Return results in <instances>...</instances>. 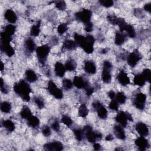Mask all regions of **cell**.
<instances>
[{"label":"cell","mask_w":151,"mask_h":151,"mask_svg":"<svg viewBox=\"0 0 151 151\" xmlns=\"http://www.w3.org/2000/svg\"><path fill=\"white\" fill-rule=\"evenodd\" d=\"M14 91L24 101H29L30 100V93L31 88L29 85L23 80L16 83L14 86Z\"/></svg>","instance_id":"6da1fadb"},{"label":"cell","mask_w":151,"mask_h":151,"mask_svg":"<svg viewBox=\"0 0 151 151\" xmlns=\"http://www.w3.org/2000/svg\"><path fill=\"white\" fill-rule=\"evenodd\" d=\"M83 131L86 139L90 143H95L97 139H101L102 137V134L100 133L93 131L92 127L90 126H84Z\"/></svg>","instance_id":"7a4b0ae2"},{"label":"cell","mask_w":151,"mask_h":151,"mask_svg":"<svg viewBox=\"0 0 151 151\" xmlns=\"http://www.w3.org/2000/svg\"><path fill=\"white\" fill-rule=\"evenodd\" d=\"M112 64L109 60H105L103 62V67L101 73V79L105 83H109L111 80V69Z\"/></svg>","instance_id":"3957f363"},{"label":"cell","mask_w":151,"mask_h":151,"mask_svg":"<svg viewBox=\"0 0 151 151\" xmlns=\"http://www.w3.org/2000/svg\"><path fill=\"white\" fill-rule=\"evenodd\" d=\"M38 61L41 64H44L47 57L50 53V47L48 45H42L37 47L35 50Z\"/></svg>","instance_id":"277c9868"},{"label":"cell","mask_w":151,"mask_h":151,"mask_svg":"<svg viewBox=\"0 0 151 151\" xmlns=\"http://www.w3.org/2000/svg\"><path fill=\"white\" fill-rule=\"evenodd\" d=\"M95 39L91 35H87L85 37L84 41L80 47L87 54H91L94 50V44Z\"/></svg>","instance_id":"5b68a950"},{"label":"cell","mask_w":151,"mask_h":151,"mask_svg":"<svg viewBox=\"0 0 151 151\" xmlns=\"http://www.w3.org/2000/svg\"><path fill=\"white\" fill-rule=\"evenodd\" d=\"M115 120L123 127H126L127 125V121H133V118L130 113L122 111L117 113Z\"/></svg>","instance_id":"8992f818"},{"label":"cell","mask_w":151,"mask_h":151,"mask_svg":"<svg viewBox=\"0 0 151 151\" xmlns=\"http://www.w3.org/2000/svg\"><path fill=\"white\" fill-rule=\"evenodd\" d=\"M91 16L92 12L88 9H83L75 14L76 19L84 24L90 22Z\"/></svg>","instance_id":"52a82bcc"},{"label":"cell","mask_w":151,"mask_h":151,"mask_svg":"<svg viewBox=\"0 0 151 151\" xmlns=\"http://www.w3.org/2000/svg\"><path fill=\"white\" fill-rule=\"evenodd\" d=\"M47 88L48 92L55 99H61L63 97V93L62 90L60 89L52 80L48 81Z\"/></svg>","instance_id":"ba28073f"},{"label":"cell","mask_w":151,"mask_h":151,"mask_svg":"<svg viewBox=\"0 0 151 151\" xmlns=\"http://www.w3.org/2000/svg\"><path fill=\"white\" fill-rule=\"evenodd\" d=\"M146 101V96L142 93H139L135 96L133 99V104L137 109L143 110L145 107Z\"/></svg>","instance_id":"9c48e42d"},{"label":"cell","mask_w":151,"mask_h":151,"mask_svg":"<svg viewBox=\"0 0 151 151\" xmlns=\"http://www.w3.org/2000/svg\"><path fill=\"white\" fill-rule=\"evenodd\" d=\"M93 107L96 111L98 116L102 119H105L107 117V111L105 107L99 101H96L92 104Z\"/></svg>","instance_id":"30bf717a"},{"label":"cell","mask_w":151,"mask_h":151,"mask_svg":"<svg viewBox=\"0 0 151 151\" xmlns=\"http://www.w3.org/2000/svg\"><path fill=\"white\" fill-rule=\"evenodd\" d=\"M141 58L142 57L140 53L137 51H134L128 55L127 57V62L130 66L134 67L137 64Z\"/></svg>","instance_id":"8fae6325"},{"label":"cell","mask_w":151,"mask_h":151,"mask_svg":"<svg viewBox=\"0 0 151 151\" xmlns=\"http://www.w3.org/2000/svg\"><path fill=\"white\" fill-rule=\"evenodd\" d=\"M135 145L138 149L141 151L146 150L149 146L148 140L143 136H140L135 140Z\"/></svg>","instance_id":"7c38bea8"},{"label":"cell","mask_w":151,"mask_h":151,"mask_svg":"<svg viewBox=\"0 0 151 151\" xmlns=\"http://www.w3.org/2000/svg\"><path fill=\"white\" fill-rule=\"evenodd\" d=\"M63 144L58 141L51 142L50 143H46L44 146V148L47 150H55V151H60L63 149Z\"/></svg>","instance_id":"4fadbf2b"},{"label":"cell","mask_w":151,"mask_h":151,"mask_svg":"<svg viewBox=\"0 0 151 151\" xmlns=\"http://www.w3.org/2000/svg\"><path fill=\"white\" fill-rule=\"evenodd\" d=\"M73 85L77 88H86L88 85V83L84 78L80 76H76L73 79Z\"/></svg>","instance_id":"5bb4252c"},{"label":"cell","mask_w":151,"mask_h":151,"mask_svg":"<svg viewBox=\"0 0 151 151\" xmlns=\"http://www.w3.org/2000/svg\"><path fill=\"white\" fill-rule=\"evenodd\" d=\"M135 129L140 136L145 137L149 134V128L143 122H139L135 126Z\"/></svg>","instance_id":"9a60e30c"},{"label":"cell","mask_w":151,"mask_h":151,"mask_svg":"<svg viewBox=\"0 0 151 151\" xmlns=\"http://www.w3.org/2000/svg\"><path fill=\"white\" fill-rule=\"evenodd\" d=\"M5 19L9 22L12 24H14L17 21V16L15 12L10 9H8L5 11L4 13Z\"/></svg>","instance_id":"2e32d148"},{"label":"cell","mask_w":151,"mask_h":151,"mask_svg":"<svg viewBox=\"0 0 151 151\" xmlns=\"http://www.w3.org/2000/svg\"><path fill=\"white\" fill-rule=\"evenodd\" d=\"M119 83L123 86H126L130 83V79L127 76V74L124 71H120L117 77Z\"/></svg>","instance_id":"e0dca14e"},{"label":"cell","mask_w":151,"mask_h":151,"mask_svg":"<svg viewBox=\"0 0 151 151\" xmlns=\"http://www.w3.org/2000/svg\"><path fill=\"white\" fill-rule=\"evenodd\" d=\"M84 70L85 71L89 74H94L96 73L97 68L95 63L90 60L86 61L84 63Z\"/></svg>","instance_id":"ac0fdd59"},{"label":"cell","mask_w":151,"mask_h":151,"mask_svg":"<svg viewBox=\"0 0 151 151\" xmlns=\"http://www.w3.org/2000/svg\"><path fill=\"white\" fill-rule=\"evenodd\" d=\"M1 50L8 57L14 54V50L9 43H1Z\"/></svg>","instance_id":"d6986e66"},{"label":"cell","mask_w":151,"mask_h":151,"mask_svg":"<svg viewBox=\"0 0 151 151\" xmlns=\"http://www.w3.org/2000/svg\"><path fill=\"white\" fill-rule=\"evenodd\" d=\"M54 70L56 76L59 77H63L65 73V68L64 65H63L60 62H56L54 65Z\"/></svg>","instance_id":"ffe728a7"},{"label":"cell","mask_w":151,"mask_h":151,"mask_svg":"<svg viewBox=\"0 0 151 151\" xmlns=\"http://www.w3.org/2000/svg\"><path fill=\"white\" fill-rule=\"evenodd\" d=\"M114 131L115 136L119 139L124 140L126 138L125 132L122 126L120 124L115 125L114 127Z\"/></svg>","instance_id":"44dd1931"},{"label":"cell","mask_w":151,"mask_h":151,"mask_svg":"<svg viewBox=\"0 0 151 151\" xmlns=\"http://www.w3.org/2000/svg\"><path fill=\"white\" fill-rule=\"evenodd\" d=\"M126 38V35L124 34V33H123V32H117L115 35L114 42L117 45H121L124 42Z\"/></svg>","instance_id":"7402d4cb"},{"label":"cell","mask_w":151,"mask_h":151,"mask_svg":"<svg viewBox=\"0 0 151 151\" xmlns=\"http://www.w3.org/2000/svg\"><path fill=\"white\" fill-rule=\"evenodd\" d=\"M25 75L26 80L30 83L35 82L37 80V76L36 73L34 70L31 69L27 70L25 71Z\"/></svg>","instance_id":"603a6c76"},{"label":"cell","mask_w":151,"mask_h":151,"mask_svg":"<svg viewBox=\"0 0 151 151\" xmlns=\"http://www.w3.org/2000/svg\"><path fill=\"white\" fill-rule=\"evenodd\" d=\"M25 48L27 52H32L35 50V44L34 40L31 38H28L25 41Z\"/></svg>","instance_id":"cb8c5ba5"},{"label":"cell","mask_w":151,"mask_h":151,"mask_svg":"<svg viewBox=\"0 0 151 151\" xmlns=\"http://www.w3.org/2000/svg\"><path fill=\"white\" fill-rule=\"evenodd\" d=\"M27 124L29 127L35 128L39 126L40 120L37 117L32 115L28 119H27Z\"/></svg>","instance_id":"d4e9b609"},{"label":"cell","mask_w":151,"mask_h":151,"mask_svg":"<svg viewBox=\"0 0 151 151\" xmlns=\"http://www.w3.org/2000/svg\"><path fill=\"white\" fill-rule=\"evenodd\" d=\"M133 82L135 85L142 87L145 85L146 83V80L141 73V74H138L135 75L133 79Z\"/></svg>","instance_id":"484cf974"},{"label":"cell","mask_w":151,"mask_h":151,"mask_svg":"<svg viewBox=\"0 0 151 151\" xmlns=\"http://www.w3.org/2000/svg\"><path fill=\"white\" fill-rule=\"evenodd\" d=\"M76 42L71 40H66L63 43V47L67 50H73L77 47Z\"/></svg>","instance_id":"4316f807"},{"label":"cell","mask_w":151,"mask_h":151,"mask_svg":"<svg viewBox=\"0 0 151 151\" xmlns=\"http://www.w3.org/2000/svg\"><path fill=\"white\" fill-rule=\"evenodd\" d=\"M20 116L24 119H28L31 116H32V113L31 111L29 109V107H28L27 106H24L22 107V109H21V111H20Z\"/></svg>","instance_id":"83f0119b"},{"label":"cell","mask_w":151,"mask_h":151,"mask_svg":"<svg viewBox=\"0 0 151 151\" xmlns=\"http://www.w3.org/2000/svg\"><path fill=\"white\" fill-rule=\"evenodd\" d=\"M2 124L9 132H13L15 130V124L11 120H4L2 122Z\"/></svg>","instance_id":"f1b7e54d"},{"label":"cell","mask_w":151,"mask_h":151,"mask_svg":"<svg viewBox=\"0 0 151 151\" xmlns=\"http://www.w3.org/2000/svg\"><path fill=\"white\" fill-rule=\"evenodd\" d=\"M15 31H16V27L14 25L10 24L7 25L5 27L3 32H5V34H8L9 36L12 37V35L14 34Z\"/></svg>","instance_id":"f546056e"},{"label":"cell","mask_w":151,"mask_h":151,"mask_svg":"<svg viewBox=\"0 0 151 151\" xmlns=\"http://www.w3.org/2000/svg\"><path fill=\"white\" fill-rule=\"evenodd\" d=\"M78 115L81 117H86L88 114V109L85 104L80 105L78 109Z\"/></svg>","instance_id":"4dcf8cb0"},{"label":"cell","mask_w":151,"mask_h":151,"mask_svg":"<svg viewBox=\"0 0 151 151\" xmlns=\"http://www.w3.org/2000/svg\"><path fill=\"white\" fill-rule=\"evenodd\" d=\"M64 66H65V68L66 70L71 71H73L76 69V63L74 60L70 59V60H67L65 62V63L64 64Z\"/></svg>","instance_id":"1f68e13d"},{"label":"cell","mask_w":151,"mask_h":151,"mask_svg":"<svg viewBox=\"0 0 151 151\" xmlns=\"http://www.w3.org/2000/svg\"><path fill=\"white\" fill-rule=\"evenodd\" d=\"M1 110L3 113H8L11 110V104L6 101H4L1 104Z\"/></svg>","instance_id":"d6a6232c"},{"label":"cell","mask_w":151,"mask_h":151,"mask_svg":"<svg viewBox=\"0 0 151 151\" xmlns=\"http://www.w3.org/2000/svg\"><path fill=\"white\" fill-rule=\"evenodd\" d=\"M40 32V24L37 23L31 27L30 29V35L33 37H37Z\"/></svg>","instance_id":"836d02e7"},{"label":"cell","mask_w":151,"mask_h":151,"mask_svg":"<svg viewBox=\"0 0 151 151\" xmlns=\"http://www.w3.org/2000/svg\"><path fill=\"white\" fill-rule=\"evenodd\" d=\"M126 96L123 92H119L116 94L115 100L120 104H124L126 101Z\"/></svg>","instance_id":"e575fe53"},{"label":"cell","mask_w":151,"mask_h":151,"mask_svg":"<svg viewBox=\"0 0 151 151\" xmlns=\"http://www.w3.org/2000/svg\"><path fill=\"white\" fill-rule=\"evenodd\" d=\"M124 31L126 32L127 35L130 38H134L136 36V31L134 28L130 25H127Z\"/></svg>","instance_id":"d590c367"},{"label":"cell","mask_w":151,"mask_h":151,"mask_svg":"<svg viewBox=\"0 0 151 151\" xmlns=\"http://www.w3.org/2000/svg\"><path fill=\"white\" fill-rule=\"evenodd\" d=\"M76 139L78 141H81L84 137V131L83 130H81L80 129H75L73 131Z\"/></svg>","instance_id":"8d00e7d4"},{"label":"cell","mask_w":151,"mask_h":151,"mask_svg":"<svg viewBox=\"0 0 151 151\" xmlns=\"http://www.w3.org/2000/svg\"><path fill=\"white\" fill-rule=\"evenodd\" d=\"M63 86L64 88V89L69 90L73 88V83L70 79L65 78L63 80Z\"/></svg>","instance_id":"74e56055"},{"label":"cell","mask_w":151,"mask_h":151,"mask_svg":"<svg viewBox=\"0 0 151 151\" xmlns=\"http://www.w3.org/2000/svg\"><path fill=\"white\" fill-rule=\"evenodd\" d=\"M61 122L67 126H70L73 124V120L70 117L67 115H63L61 117Z\"/></svg>","instance_id":"f35d334b"},{"label":"cell","mask_w":151,"mask_h":151,"mask_svg":"<svg viewBox=\"0 0 151 151\" xmlns=\"http://www.w3.org/2000/svg\"><path fill=\"white\" fill-rule=\"evenodd\" d=\"M67 29H68L67 25L66 24L62 23V24H60L58 26V27H57V31H58V33L60 35H63V34H64L67 31Z\"/></svg>","instance_id":"ab89813d"},{"label":"cell","mask_w":151,"mask_h":151,"mask_svg":"<svg viewBox=\"0 0 151 151\" xmlns=\"http://www.w3.org/2000/svg\"><path fill=\"white\" fill-rule=\"evenodd\" d=\"M142 74L143 75V77L145 78L146 81L150 82V77H151V71L149 69H148V68L145 69L143 71V72L142 73Z\"/></svg>","instance_id":"60d3db41"},{"label":"cell","mask_w":151,"mask_h":151,"mask_svg":"<svg viewBox=\"0 0 151 151\" xmlns=\"http://www.w3.org/2000/svg\"><path fill=\"white\" fill-rule=\"evenodd\" d=\"M34 102L40 109H42L44 107V101L41 97H35L34 98Z\"/></svg>","instance_id":"b9f144b4"},{"label":"cell","mask_w":151,"mask_h":151,"mask_svg":"<svg viewBox=\"0 0 151 151\" xmlns=\"http://www.w3.org/2000/svg\"><path fill=\"white\" fill-rule=\"evenodd\" d=\"M54 3L55 7L59 10H64L66 7V4L64 1H57Z\"/></svg>","instance_id":"7bdbcfd3"},{"label":"cell","mask_w":151,"mask_h":151,"mask_svg":"<svg viewBox=\"0 0 151 151\" xmlns=\"http://www.w3.org/2000/svg\"><path fill=\"white\" fill-rule=\"evenodd\" d=\"M109 108L114 111H117L119 109V103L118 102L114 99L111 100V101L109 103Z\"/></svg>","instance_id":"ee69618b"},{"label":"cell","mask_w":151,"mask_h":151,"mask_svg":"<svg viewBox=\"0 0 151 151\" xmlns=\"http://www.w3.org/2000/svg\"><path fill=\"white\" fill-rule=\"evenodd\" d=\"M99 3L103 6L106 8L111 7L113 5V1L111 0H102L100 1Z\"/></svg>","instance_id":"f6af8a7d"},{"label":"cell","mask_w":151,"mask_h":151,"mask_svg":"<svg viewBox=\"0 0 151 151\" xmlns=\"http://www.w3.org/2000/svg\"><path fill=\"white\" fill-rule=\"evenodd\" d=\"M42 133L45 136H49L51 134V129L48 126H44L42 129Z\"/></svg>","instance_id":"bcb514c9"},{"label":"cell","mask_w":151,"mask_h":151,"mask_svg":"<svg viewBox=\"0 0 151 151\" xmlns=\"http://www.w3.org/2000/svg\"><path fill=\"white\" fill-rule=\"evenodd\" d=\"M119 18H117V17H116L114 15H109V17H108V20L112 24H116L117 25V24L118 22V21H119Z\"/></svg>","instance_id":"7dc6e473"},{"label":"cell","mask_w":151,"mask_h":151,"mask_svg":"<svg viewBox=\"0 0 151 151\" xmlns=\"http://www.w3.org/2000/svg\"><path fill=\"white\" fill-rule=\"evenodd\" d=\"M84 25H85L84 29H85L86 32H90L92 31V30L93 29V23L91 21L85 24Z\"/></svg>","instance_id":"c3c4849f"},{"label":"cell","mask_w":151,"mask_h":151,"mask_svg":"<svg viewBox=\"0 0 151 151\" xmlns=\"http://www.w3.org/2000/svg\"><path fill=\"white\" fill-rule=\"evenodd\" d=\"M51 127L52 129L55 132H58L60 130V124L57 120H55L52 124Z\"/></svg>","instance_id":"681fc988"},{"label":"cell","mask_w":151,"mask_h":151,"mask_svg":"<svg viewBox=\"0 0 151 151\" xmlns=\"http://www.w3.org/2000/svg\"><path fill=\"white\" fill-rule=\"evenodd\" d=\"M85 90H86V95L88 96H90L94 92V88L90 86V85H88L86 88H85Z\"/></svg>","instance_id":"f907efd6"},{"label":"cell","mask_w":151,"mask_h":151,"mask_svg":"<svg viewBox=\"0 0 151 151\" xmlns=\"http://www.w3.org/2000/svg\"><path fill=\"white\" fill-rule=\"evenodd\" d=\"M1 91L5 94L7 93L8 91V90L7 89L6 87L5 86L2 78H1Z\"/></svg>","instance_id":"816d5d0a"},{"label":"cell","mask_w":151,"mask_h":151,"mask_svg":"<svg viewBox=\"0 0 151 151\" xmlns=\"http://www.w3.org/2000/svg\"><path fill=\"white\" fill-rule=\"evenodd\" d=\"M108 96H109V98H110L111 100H113V99H115L116 93H115V92H114L113 90H110V91H109V93H108Z\"/></svg>","instance_id":"f5cc1de1"},{"label":"cell","mask_w":151,"mask_h":151,"mask_svg":"<svg viewBox=\"0 0 151 151\" xmlns=\"http://www.w3.org/2000/svg\"><path fill=\"white\" fill-rule=\"evenodd\" d=\"M144 9L146 11L148 12H150V11H151V4L150 3L146 4L144 5Z\"/></svg>","instance_id":"db71d44e"},{"label":"cell","mask_w":151,"mask_h":151,"mask_svg":"<svg viewBox=\"0 0 151 151\" xmlns=\"http://www.w3.org/2000/svg\"><path fill=\"white\" fill-rule=\"evenodd\" d=\"M93 148L96 150H99L101 149V145L99 143H94L93 145Z\"/></svg>","instance_id":"11a10c76"},{"label":"cell","mask_w":151,"mask_h":151,"mask_svg":"<svg viewBox=\"0 0 151 151\" xmlns=\"http://www.w3.org/2000/svg\"><path fill=\"white\" fill-rule=\"evenodd\" d=\"M113 137L111 134H108L106 137V140L107 141H111L113 140Z\"/></svg>","instance_id":"9f6ffc18"},{"label":"cell","mask_w":151,"mask_h":151,"mask_svg":"<svg viewBox=\"0 0 151 151\" xmlns=\"http://www.w3.org/2000/svg\"><path fill=\"white\" fill-rule=\"evenodd\" d=\"M4 65L3 63L1 61V70L3 71L4 70Z\"/></svg>","instance_id":"6f0895ef"}]
</instances>
